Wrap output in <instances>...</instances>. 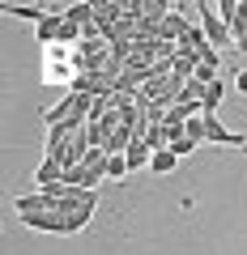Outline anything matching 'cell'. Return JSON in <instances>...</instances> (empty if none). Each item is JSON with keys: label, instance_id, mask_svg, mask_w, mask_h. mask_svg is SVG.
Here are the masks:
<instances>
[{"label": "cell", "instance_id": "6da1fadb", "mask_svg": "<svg viewBox=\"0 0 247 255\" xmlns=\"http://www.w3.org/2000/svg\"><path fill=\"white\" fill-rule=\"evenodd\" d=\"M192 9H201V26H205V34H209V43L218 47H235V30L222 21V13H218V4H209V0H201V4H192Z\"/></svg>", "mask_w": 247, "mask_h": 255}, {"label": "cell", "instance_id": "7a4b0ae2", "mask_svg": "<svg viewBox=\"0 0 247 255\" xmlns=\"http://www.w3.org/2000/svg\"><path fill=\"white\" fill-rule=\"evenodd\" d=\"M205 145H226V149H247V136H235L218 115H205Z\"/></svg>", "mask_w": 247, "mask_h": 255}, {"label": "cell", "instance_id": "3957f363", "mask_svg": "<svg viewBox=\"0 0 247 255\" xmlns=\"http://www.w3.org/2000/svg\"><path fill=\"white\" fill-rule=\"evenodd\" d=\"M21 226H30V230H43V234H68V221H64V213H55V209H47V213H21Z\"/></svg>", "mask_w": 247, "mask_h": 255}, {"label": "cell", "instance_id": "277c9868", "mask_svg": "<svg viewBox=\"0 0 247 255\" xmlns=\"http://www.w3.org/2000/svg\"><path fill=\"white\" fill-rule=\"evenodd\" d=\"M55 183H64V162H60V157H43L38 170H34V191L55 187Z\"/></svg>", "mask_w": 247, "mask_h": 255}, {"label": "cell", "instance_id": "5b68a950", "mask_svg": "<svg viewBox=\"0 0 247 255\" xmlns=\"http://www.w3.org/2000/svg\"><path fill=\"white\" fill-rule=\"evenodd\" d=\"M64 183H68V187H81V191H98V183H102V174L98 170H94V166H68V170H64Z\"/></svg>", "mask_w": 247, "mask_h": 255}, {"label": "cell", "instance_id": "8992f818", "mask_svg": "<svg viewBox=\"0 0 247 255\" xmlns=\"http://www.w3.org/2000/svg\"><path fill=\"white\" fill-rule=\"evenodd\" d=\"M13 209H17V217L21 213H47V209H55V200L47 191H30V196H17V200H13Z\"/></svg>", "mask_w": 247, "mask_h": 255}, {"label": "cell", "instance_id": "52a82bcc", "mask_svg": "<svg viewBox=\"0 0 247 255\" xmlns=\"http://www.w3.org/2000/svg\"><path fill=\"white\" fill-rule=\"evenodd\" d=\"M196 68H201V60H196L192 51H179V55L171 60V73L179 77V81H192V77H196Z\"/></svg>", "mask_w": 247, "mask_h": 255}, {"label": "cell", "instance_id": "ba28073f", "mask_svg": "<svg viewBox=\"0 0 247 255\" xmlns=\"http://www.w3.org/2000/svg\"><path fill=\"white\" fill-rule=\"evenodd\" d=\"M222 98H226V85H222V77H213L209 81V90H205V115H218V107H222Z\"/></svg>", "mask_w": 247, "mask_h": 255}, {"label": "cell", "instance_id": "9c48e42d", "mask_svg": "<svg viewBox=\"0 0 247 255\" xmlns=\"http://www.w3.org/2000/svg\"><path fill=\"white\" fill-rule=\"evenodd\" d=\"M4 13H9V17H26V21H34V26H38L51 9H43V4H4Z\"/></svg>", "mask_w": 247, "mask_h": 255}, {"label": "cell", "instance_id": "30bf717a", "mask_svg": "<svg viewBox=\"0 0 247 255\" xmlns=\"http://www.w3.org/2000/svg\"><path fill=\"white\" fill-rule=\"evenodd\" d=\"M64 17H68V21H77V26H90V21H94V0L68 4V9H64Z\"/></svg>", "mask_w": 247, "mask_h": 255}, {"label": "cell", "instance_id": "8fae6325", "mask_svg": "<svg viewBox=\"0 0 247 255\" xmlns=\"http://www.w3.org/2000/svg\"><path fill=\"white\" fill-rule=\"evenodd\" d=\"M175 166H179V157H175L171 149H162V153H154V162H149V170H154V174H171Z\"/></svg>", "mask_w": 247, "mask_h": 255}, {"label": "cell", "instance_id": "7c38bea8", "mask_svg": "<svg viewBox=\"0 0 247 255\" xmlns=\"http://www.w3.org/2000/svg\"><path fill=\"white\" fill-rule=\"evenodd\" d=\"M90 217H94V209H77V213H64V221H68V234H81V230L90 226Z\"/></svg>", "mask_w": 247, "mask_h": 255}, {"label": "cell", "instance_id": "4fadbf2b", "mask_svg": "<svg viewBox=\"0 0 247 255\" xmlns=\"http://www.w3.org/2000/svg\"><path fill=\"white\" fill-rule=\"evenodd\" d=\"M124 174H132V170H128V162H124V153L107 157V179H124Z\"/></svg>", "mask_w": 247, "mask_h": 255}, {"label": "cell", "instance_id": "5bb4252c", "mask_svg": "<svg viewBox=\"0 0 247 255\" xmlns=\"http://www.w3.org/2000/svg\"><path fill=\"white\" fill-rule=\"evenodd\" d=\"M196 149H201V145H196L192 136H179V140H171V153H175V157H188V153H196Z\"/></svg>", "mask_w": 247, "mask_h": 255}, {"label": "cell", "instance_id": "9a60e30c", "mask_svg": "<svg viewBox=\"0 0 247 255\" xmlns=\"http://www.w3.org/2000/svg\"><path fill=\"white\" fill-rule=\"evenodd\" d=\"M218 13H222V21H226V26H235V17H239V0H218Z\"/></svg>", "mask_w": 247, "mask_h": 255}, {"label": "cell", "instance_id": "2e32d148", "mask_svg": "<svg viewBox=\"0 0 247 255\" xmlns=\"http://www.w3.org/2000/svg\"><path fill=\"white\" fill-rule=\"evenodd\" d=\"M188 136H192L196 145H205V115H196V119H188Z\"/></svg>", "mask_w": 247, "mask_h": 255}, {"label": "cell", "instance_id": "e0dca14e", "mask_svg": "<svg viewBox=\"0 0 247 255\" xmlns=\"http://www.w3.org/2000/svg\"><path fill=\"white\" fill-rule=\"evenodd\" d=\"M235 47H239V51H247V26H235Z\"/></svg>", "mask_w": 247, "mask_h": 255}, {"label": "cell", "instance_id": "ac0fdd59", "mask_svg": "<svg viewBox=\"0 0 247 255\" xmlns=\"http://www.w3.org/2000/svg\"><path fill=\"white\" fill-rule=\"evenodd\" d=\"M239 94H247V68L239 73Z\"/></svg>", "mask_w": 247, "mask_h": 255}]
</instances>
